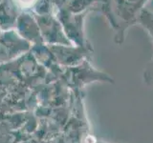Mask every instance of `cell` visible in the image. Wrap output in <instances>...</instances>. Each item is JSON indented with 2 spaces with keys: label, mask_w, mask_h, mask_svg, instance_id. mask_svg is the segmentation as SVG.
I'll use <instances>...</instances> for the list:
<instances>
[{
  "label": "cell",
  "mask_w": 153,
  "mask_h": 143,
  "mask_svg": "<svg viewBox=\"0 0 153 143\" xmlns=\"http://www.w3.org/2000/svg\"><path fill=\"white\" fill-rule=\"evenodd\" d=\"M137 24L140 25L149 35L153 45V9L146 6L138 17Z\"/></svg>",
  "instance_id": "7a4b0ae2"
},
{
  "label": "cell",
  "mask_w": 153,
  "mask_h": 143,
  "mask_svg": "<svg viewBox=\"0 0 153 143\" xmlns=\"http://www.w3.org/2000/svg\"><path fill=\"white\" fill-rule=\"evenodd\" d=\"M108 0H98V2H100V4H103V3H106Z\"/></svg>",
  "instance_id": "277c9868"
},
{
  "label": "cell",
  "mask_w": 153,
  "mask_h": 143,
  "mask_svg": "<svg viewBox=\"0 0 153 143\" xmlns=\"http://www.w3.org/2000/svg\"><path fill=\"white\" fill-rule=\"evenodd\" d=\"M149 0H108L100 4V11L113 31L114 42L122 45L129 28L136 25L141 12Z\"/></svg>",
  "instance_id": "6da1fadb"
},
{
  "label": "cell",
  "mask_w": 153,
  "mask_h": 143,
  "mask_svg": "<svg viewBox=\"0 0 153 143\" xmlns=\"http://www.w3.org/2000/svg\"><path fill=\"white\" fill-rule=\"evenodd\" d=\"M143 79L146 85H153V56L151 60L146 65L143 72Z\"/></svg>",
  "instance_id": "3957f363"
}]
</instances>
